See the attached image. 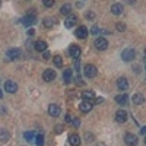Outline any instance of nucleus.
Listing matches in <instances>:
<instances>
[{"label": "nucleus", "mask_w": 146, "mask_h": 146, "mask_svg": "<svg viewBox=\"0 0 146 146\" xmlns=\"http://www.w3.org/2000/svg\"><path fill=\"white\" fill-rule=\"evenodd\" d=\"M96 73H98V70H96V67L94 64H86L83 69V75L86 78H95Z\"/></svg>", "instance_id": "1"}, {"label": "nucleus", "mask_w": 146, "mask_h": 146, "mask_svg": "<svg viewBox=\"0 0 146 146\" xmlns=\"http://www.w3.org/2000/svg\"><path fill=\"white\" fill-rule=\"evenodd\" d=\"M94 44H95V48H96V50H100V51H104V50H107V48H108V41L105 38H102V36L96 38Z\"/></svg>", "instance_id": "2"}, {"label": "nucleus", "mask_w": 146, "mask_h": 146, "mask_svg": "<svg viewBox=\"0 0 146 146\" xmlns=\"http://www.w3.org/2000/svg\"><path fill=\"white\" fill-rule=\"evenodd\" d=\"M135 56H136V51L133 50V48H127V50H124L121 53V58H123L124 62H131V60L135 58Z\"/></svg>", "instance_id": "3"}, {"label": "nucleus", "mask_w": 146, "mask_h": 146, "mask_svg": "<svg viewBox=\"0 0 146 146\" xmlns=\"http://www.w3.org/2000/svg\"><path fill=\"white\" fill-rule=\"evenodd\" d=\"M5 91L9 94H15L18 91V83H15L13 80H7L5 83Z\"/></svg>", "instance_id": "4"}, {"label": "nucleus", "mask_w": 146, "mask_h": 146, "mask_svg": "<svg viewBox=\"0 0 146 146\" xmlns=\"http://www.w3.org/2000/svg\"><path fill=\"white\" fill-rule=\"evenodd\" d=\"M42 79H44L45 82H53V80L56 79V72L51 70V69H47V70L42 73Z\"/></svg>", "instance_id": "5"}, {"label": "nucleus", "mask_w": 146, "mask_h": 146, "mask_svg": "<svg viewBox=\"0 0 146 146\" xmlns=\"http://www.w3.org/2000/svg\"><path fill=\"white\" fill-rule=\"evenodd\" d=\"M76 22H78L76 15H69V16L64 19V27H66V28H73V27L76 25Z\"/></svg>", "instance_id": "6"}, {"label": "nucleus", "mask_w": 146, "mask_h": 146, "mask_svg": "<svg viewBox=\"0 0 146 146\" xmlns=\"http://www.w3.org/2000/svg\"><path fill=\"white\" fill-rule=\"evenodd\" d=\"M19 56H21V51L18 50V48H10V50H7V53H6L7 60H16Z\"/></svg>", "instance_id": "7"}, {"label": "nucleus", "mask_w": 146, "mask_h": 146, "mask_svg": "<svg viewBox=\"0 0 146 146\" xmlns=\"http://www.w3.org/2000/svg\"><path fill=\"white\" fill-rule=\"evenodd\" d=\"M48 114H50L51 117H58L60 114H62V110H60V107H58V105L51 104L50 107H48Z\"/></svg>", "instance_id": "8"}, {"label": "nucleus", "mask_w": 146, "mask_h": 146, "mask_svg": "<svg viewBox=\"0 0 146 146\" xmlns=\"http://www.w3.org/2000/svg\"><path fill=\"white\" fill-rule=\"evenodd\" d=\"M124 142L129 146H136L137 145V137L135 135H131V133H127V135L124 136Z\"/></svg>", "instance_id": "9"}, {"label": "nucleus", "mask_w": 146, "mask_h": 146, "mask_svg": "<svg viewBox=\"0 0 146 146\" xmlns=\"http://www.w3.org/2000/svg\"><path fill=\"white\" fill-rule=\"evenodd\" d=\"M88 32H89V31H88L86 27H79V28L76 29L75 34H76V36H78L79 40H85V38L88 36Z\"/></svg>", "instance_id": "10"}, {"label": "nucleus", "mask_w": 146, "mask_h": 146, "mask_svg": "<svg viewBox=\"0 0 146 146\" xmlns=\"http://www.w3.org/2000/svg\"><path fill=\"white\" fill-rule=\"evenodd\" d=\"M127 113L124 111V110H120V111L115 113V120H117V123H126L127 121Z\"/></svg>", "instance_id": "11"}, {"label": "nucleus", "mask_w": 146, "mask_h": 146, "mask_svg": "<svg viewBox=\"0 0 146 146\" xmlns=\"http://www.w3.org/2000/svg\"><path fill=\"white\" fill-rule=\"evenodd\" d=\"M117 88H118L120 91H127V89H129V82H127V79H126V78H120V79L117 80Z\"/></svg>", "instance_id": "12"}, {"label": "nucleus", "mask_w": 146, "mask_h": 146, "mask_svg": "<svg viewBox=\"0 0 146 146\" xmlns=\"http://www.w3.org/2000/svg\"><path fill=\"white\" fill-rule=\"evenodd\" d=\"M69 54L73 57V58H79L80 57V48L78 47V45H72L70 48H69Z\"/></svg>", "instance_id": "13"}, {"label": "nucleus", "mask_w": 146, "mask_h": 146, "mask_svg": "<svg viewBox=\"0 0 146 146\" xmlns=\"http://www.w3.org/2000/svg\"><path fill=\"white\" fill-rule=\"evenodd\" d=\"M79 108H80V111H82V113H89L91 110H92V102H89V101H83V102H80Z\"/></svg>", "instance_id": "14"}, {"label": "nucleus", "mask_w": 146, "mask_h": 146, "mask_svg": "<svg viewBox=\"0 0 146 146\" xmlns=\"http://www.w3.org/2000/svg\"><path fill=\"white\" fill-rule=\"evenodd\" d=\"M127 101H129V96H127L126 94H123V95H117V96H115V102H117L118 105H126Z\"/></svg>", "instance_id": "15"}, {"label": "nucleus", "mask_w": 146, "mask_h": 146, "mask_svg": "<svg viewBox=\"0 0 146 146\" xmlns=\"http://www.w3.org/2000/svg\"><path fill=\"white\" fill-rule=\"evenodd\" d=\"M34 48H35L36 51H45V50H47V42L40 40V41H36V42H35Z\"/></svg>", "instance_id": "16"}, {"label": "nucleus", "mask_w": 146, "mask_h": 146, "mask_svg": "<svg viewBox=\"0 0 146 146\" xmlns=\"http://www.w3.org/2000/svg\"><path fill=\"white\" fill-rule=\"evenodd\" d=\"M131 101L135 102V104H137V105H140V104L145 102V96L142 94H135V95L131 96Z\"/></svg>", "instance_id": "17"}, {"label": "nucleus", "mask_w": 146, "mask_h": 146, "mask_svg": "<svg viewBox=\"0 0 146 146\" xmlns=\"http://www.w3.org/2000/svg\"><path fill=\"white\" fill-rule=\"evenodd\" d=\"M111 12L114 15H121L123 13V5H120V3H114L111 6Z\"/></svg>", "instance_id": "18"}, {"label": "nucleus", "mask_w": 146, "mask_h": 146, "mask_svg": "<svg viewBox=\"0 0 146 146\" xmlns=\"http://www.w3.org/2000/svg\"><path fill=\"white\" fill-rule=\"evenodd\" d=\"M69 143L72 146H79L80 145V137L78 135H70L69 136Z\"/></svg>", "instance_id": "19"}, {"label": "nucleus", "mask_w": 146, "mask_h": 146, "mask_svg": "<svg viewBox=\"0 0 146 146\" xmlns=\"http://www.w3.org/2000/svg\"><path fill=\"white\" fill-rule=\"evenodd\" d=\"M10 135H9V131H6L5 129H0V143H6L9 140Z\"/></svg>", "instance_id": "20"}, {"label": "nucleus", "mask_w": 146, "mask_h": 146, "mask_svg": "<svg viewBox=\"0 0 146 146\" xmlns=\"http://www.w3.org/2000/svg\"><path fill=\"white\" fill-rule=\"evenodd\" d=\"M22 22L25 23V25H34L36 23V16H31V15H27V18H23Z\"/></svg>", "instance_id": "21"}, {"label": "nucleus", "mask_w": 146, "mask_h": 146, "mask_svg": "<svg viewBox=\"0 0 146 146\" xmlns=\"http://www.w3.org/2000/svg\"><path fill=\"white\" fill-rule=\"evenodd\" d=\"M94 96H95L94 91H83V92H82V98H83L85 101H89V100H92Z\"/></svg>", "instance_id": "22"}, {"label": "nucleus", "mask_w": 146, "mask_h": 146, "mask_svg": "<svg viewBox=\"0 0 146 146\" xmlns=\"http://www.w3.org/2000/svg\"><path fill=\"white\" fill-rule=\"evenodd\" d=\"M53 62H54L56 67H63V58H62V56H54Z\"/></svg>", "instance_id": "23"}, {"label": "nucleus", "mask_w": 146, "mask_h": 146, "mask_svg": "<svg viewBox=\"0 0 146 146\" xmlns=\"http://www.w3.org/2000/svg\"><path fill=\"white\" fill-rule=\"evenodd\" d=\"M54 21H56L54 18H45V19L42 21V23H44L45 28H51V27L54 25Z\"/></svg>", "instance_id": "24"}, {"label": "nucleus", "mask_w": 146, "mask_h": 146, "mask_svg": "<svg viewBox=\"0 0 146 146\" xmlns=\"http://www.w3.org/2000/svg\"><path fill=\"white\" fill-rule=\"evenodd\" d=\"M60 12H62L63 15H70V12H72V6H70L69 3H66V5H63V6H62V10H60Z\"/></svg>", "instance_id": "25"}, {"label": "nucleus", "mask_w": 146, "mask_h": 146, "mask_svg": "<svg viewBox=\"0 0 146 146\" xmlns=\"http://www.w3.org/2000/svg\"><path fill=\"white\" fill-rule=\"evenodd\" d=\"M23 136H25V140L27 142H34V139H35V135H34V131H25V135H23Z\"/></svg>", "instance_id": "26"}, {"label": "nucleus", "mask_w": 146, "mask_h": 146, "mask_svg": "<svg viewBox=\"0 0 146 146\" xmlns=\"http://www.w3.org/2000/svg\"><path fill=\"white\" fill-rule=\"evenodd\" d=\"M63 79H64V82H70V79H72V70L70 69H66L63 72Z\"/></svg>", "instance_id": "27"}, {"label": "nucleus", "mask_w": 146, "mask_h": 146, "mask_svg": "<svg viewBox=\"0 0 146 146\" xmlns=\"http://www.w3.org/2000/svg\"><path fill=\"white\" fill-rule=\"evenodd\" d=\"M35 143H36V146H42L44 145V136L42 135H38V136H36V139H35Z\"/></svg>", "instance_id": "28"}, {"label": "nucleus", "mask_w": 146, "mask_h": 146, "mask_svg": "<svg viewBox=\"0 0 146 146\" xmlns=\"http://www.w3.org/2000/svg\"><path fill=\"white\" fill-rule=\"evenodd\" d=\"M44 6H45V7H51V6H54V0H44Z\"/></svg>", "instance_id": "29"}, {"label": "nucleus", "mask_w": 146, "mask_h": 146, "mask_svg": "<svg viewBox=\"0 0 146 146\" xmlns=\"http://www.w3.org/2000/svg\"><path fill=\"white\" fill-rule=\"evenodd\" d=\"M85 18L86 19H95V13L94 12H86V13H85Z\"/></svg>", "instance_id": "30"}, {"label": "nucleus", "mask_w": 146, "mask_h": 146, "mask_svg": "<svg viewBox=\"0 0 146 146\" xmlns=\"http://www.w3.org/2000/svg\"><path fill=\"white\" fill-rule=\"evenodd\" d=\"M85 139H86V142H92V140H94V135H92V133H88V131H86Z\"/></svg>", "instance_id": "31"}, {"label": "nucleus", "mask_w": 146, "mask_h": 146, "mask_svg": "<svg viewBox=\"0 0 146 146\" xmlns=\"http://www.w3.org/2000/svg\"><path fill=\"white\" fill-rule=\"evenodd\" d=\"M98 32H100V28L96 27V25H94V27H92V29H91V34L96 35V34H98Z\"/></svg>", "instance_id": "32"}, {"label": "nucleus", "mask_w": 146, "mask_h": 146, "mask_svg": "<svg viewBox=\"0 0 146 146\" xmlns=\"http://www.w3.org/2000/svg\"><path fill=\"white\" fill-rule=\"evenodd\" d=\"M117 29L123 32V31L126 29V25H124V23H117Z\"/></svg>", "instance_id": "33"}, {"label": "nucleus", "mask_w": 146, "mask_h": 146, "mask_svg": "<svg viewBox=\"0 0 146 146\" xmlns=\"http://www.w3.org/2000/svg\"><path fill=\"white\" fill-rule=\"evenodd\" d=\"M50 57H51L50 53H48V51H44V54H42V58H44V60H50Z\"/></svg>", "instance_id": "34"}, {"label": "nucleus", "mask_w": 146, "mask_h": 146, "mask_svg": "<svg viewBox=\"0 0 146 146\" xmlns=\"http://www.w3.org/2000/svg\"><path fill=\"white\" fill-rule=\"evenodd\" d=\"M73 124H75L76 127H79V124H80V120H79V118H75V120H73Z\"/></svg>", "instance_id": "35"}, {"label": "nucleus", "mask_w": 146, "mask_h": 146, "mask_svg": "<svg viewBox=\"0 0 146 146\" xmlns=\"http://www.w3.org/2000/svg\"><path fill=\"white\" fill-rule=\"evenodd\" d=\"M34 34H35V31H34L32 28H29V29H28V35H29V36H32Z\"/></svg>", "instance_id": "36"}, {"label": "nucleus", "mask_w": 146, "mask_h": 146, "mask_svg": "<svg viewBox=\"0 0 146 146\" xmlns=\"http://www.w3.org/2000/svg\"><path fill=\"white\" fill-rule=\"evenodd\" d=\"M0 113H2V114H6V108H5L3 105H0Z\"/></svg>", "instance_id": "37"}, {"label": "nucleus", "mask_w": 146, "mask_h": 146, "mask_svg": "<svg viewBox=\"0 0 146 146\" xmlns=\"http://www.w3.org/2000/svg\"><path fill=\"white\" fill-rule=\"evenodd\" d=\"M62 130H63V129H62V126H57V127H56V131H57V133H60Z\"/></svg>", "instance_id": "38"}, {"label": "nucleus", "mask_w": 146, "mask_h": 146, "mask_svg": "<svg viewBox=\"0 0 146 146\" xmlns=\"http://www.w3.org/2000/svg\"><path fill=\"white\" fill-rule=\"evenodd\" d=\"M140 133H142V135H146V127H142V130H140Z\"/></svg>", "instance_id": "39"}, {"label": "nucleus", "mask_w": 146, "mask_h": 146, "mask_svg": "<svg viewBox=\"0 0 146 146\" xmlns=\"http://www.w3.org/2000/svg\"><path fill=\"white\" fill-rule=\"evenodd\" d=\"M66 121H67V123H70V121H72V117H70V115H66Z\"/></svg>", "instance_id": "40"}, {"label": "nucleus", "mask_w": 146, "mask_h": 146, "mask_svg": "<svg viewBox=\"0 0 146 146\" xmlns=\"http://www.w3.org/2000/svg\"><path fill=\"white\" fill-rule=\"evenodd\" d=\"M102 101H104V100H102V98H98V100H96V102H95V104H101V102H102Z\"/></svg>", "instance_id": "41"}, {"label": "nucleus", "mask_w": 146, "mask_h": 146, "mask_svg": "<svg viewBox=\"0 0 146 146\" xmlns=\"http://www.w3.org/2000/svg\"><path fill=\"white\" fill-rule=\"evenodd\" d=\"M27 47H28V48H31V47H32V42H31V41H28V42H27Z\"/></svg>", "instance_id": "42"}, {"label": "nucleus", "mask_w": 146, "mask_h": 146, "mask_svg": "<svg viewBox=\"0 0 146 146\" xmlns=\"http://www.w3.org/2000/svg\"><path fill=\"white\" fill-rule=\"evenodd\" d=\"M2 96H3V94H2V92H0V98H2Z\"/></svg>", "instance_id": "43"}, {"label": "nucleus", "mask_w": 146, "mask_h": 146, "mask_svg": "<svg viewBox=\"0 0 146 146\" xmlns=\"http://www.w3.org/2000/svg\"><path fill=\"white\" fill-rule=\"evenodd\" d=\"M96 146H104V145H96Z\"/></svg>", "instance_id": "44"}, {"label": "nucleus", "mask_w": 146, "mask_h": 146, "mask_svg": "<svg viewBox=\"0 0 146 146\" xmlns=\"http://www.w3.org/2000/svg\"><path fill=\"white\" fill-rule=\"evenodd\" d=\"M145 56H146V48H145Z\"/></svg>", "instance_id": "45"}, {"label": "nucleus", "mask_w": 146, "mask_h": 146, "mask_svg": "<svg viewBox=\"0 0 146 146\" xmlns=\"http://www.w3.org/2000/svg\"><path fill=\"white\" fill-rule=\"evenodd\" d=\"M145 143H146V137H145Z\"/></svg>", "instance_id": "46"}, {"label": "nucleus", "mask_w": 146, "mask_h": 146, "mask_svg": "<svg viewBox=\"0 0 146 146\" xmlns=\"http://www.w3.org/2000/svg\"><path fill=\"white\" fill-rule=\"evenodd\" d=\"M145 69H146V66H145Z\"/></svg>", "instance_id": "47"}]
</instances>
